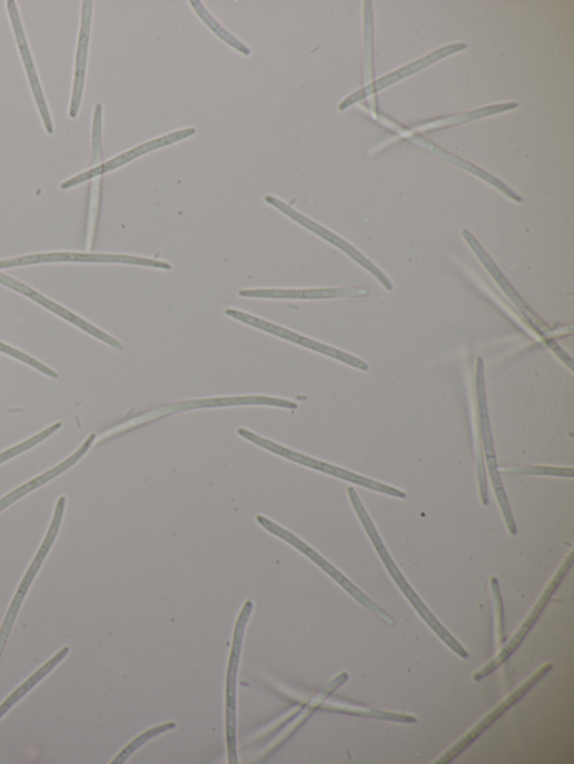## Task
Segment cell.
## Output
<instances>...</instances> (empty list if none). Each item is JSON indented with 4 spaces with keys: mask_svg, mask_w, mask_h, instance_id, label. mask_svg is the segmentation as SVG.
I'll use <instances>...</instances> for the list:
<instances>
[{
    "mask_svg": "<svg viewBox=\"0 0 574 764\" xmlns=\"http://www.w3.org/2000/svg\"><path fill=\"white\" fill-rule=\"evenodd\" d=\"M348 496L352 505L362 522L368 537L370 538L377 554L379 555L382 562L384 563L389 575L397 584L402 593L408 599L410 605L415 608L418 616L425 622V624L435 632V634L448 646L456 655L464 659L469 657L467 651L458 643V641L452 636V634L442 625V623L434 616L433 613L427 608L420 597L415 593L412 586L408 584L404 575L400 573L395 562L390 557L388 550L386 549L380 536L370 519L369 514L365 509L358 494L352 487L348 488Z\"/></svg>",
    "mask_w": 574,
    "mask_h": 764,
    "instance_id": "6da1fadb",
    "label": "cell"
},
{
    "mask_svg": "<svg viewBox=\"0 0 574 764\" xmlns=\"http://www.w3.org/2000/svg\"><path fill=\"white\" fill-rule=\"evenodd\" d=\"M254 604L251 599L245 602L240 615L236 622L231 652L229 656L227 679H226V741L228 762L238 763L237 753V676L240 665V656L245 631L253 613Z\"/></svg>",
    "mask_w": 574,
    "mask_h": 764,
    "instance_id": "7a4b0ae2",
    "label": "cell"
},
{
    "mask_svg": "<svg viewBox=\"0 0 574 764\" xmlns=\"http://www.w3.org/2000/svg\"><path fill=\"white\" fill-rule=\"evenodd\" d=\"M66 505H67V498L61 497L57 504V508L55 510V515L50 525V528L48 530V534L37 553V556L34 557L32 564L30 565L29 569L27 570L24 577L22 578V582L11 602V605L8 609L7 616L3 621L2 627H0V659H2L3 654L6 652V648L8 646L10 636L12 634L13 627L17 623V619L20 614V609L22 607V604L38 575L40 572L46 558L48 557L52 546L55 545L57 537L60 532V527L62 524V519L65 516L66 512Z\"/></svg>",
    "mask_w": 574,
    "mask_h": 764,
    "instance_id": "3957f363",
    "label": "cell"
},
{
    "mask_svg": "<svg viewBox=\"0 0 574 764\" xmlns=\"http://www.w3.org/2000/svg\"><path fill=\"white\" fill-rule=\"evenodd\" d=\"M256 520L258 524L265 528L267 532L271 533L276 537L289 543L308 558H310L315 564H317L323 570H325L333 579H335L345 591H347L362 606H364L369 613L382 621L388 626H395L396 622L377 603L370 599L364 592H362L350 579H348L342 572H339L335 566H333L327 559H325L319 553L313 549L308 544L297 537L295 534L285 530L275 523L270 522L266 517L257 516Z\"/></svg>",
    "mask_w": 574,
    "mask_h": 764,
    "instance_id": "277c9868",
    "label": "cell"
},
{
    "mask_svg": "<svg viewBox=\"0 0 574 764\" xmlns=\"http://www.w3.org/2000/svg\"><path fill=\"white\" fill-rule=\"evenodd\" d=\"M238 434L243 438L260 446L261 448H265V449L270 450L275 454H278V455L287 458V460H291V462L297 463L301 466L318 470L320 473H325L329 476L343 479L345 482L358 485L360 487H364L366 489H369V490H373V492H376V493H379L383 495H387V496L399 498V499L406 498V495L398 489L388 487L386 485H383V484L374 482L372 479L362 477L359 475H356V474L347 472L345 469L335 467L333 465H329V464H326L323 462H318V460H316V458H313V457L307 456V455L301 454V453H297L295 450H291L290 448H286L284 446H280V445L273 443L266 438H263V437H260V436H258V435H256V434H254V433H251L245 428H239Z\"/></svg>",
    "mask_w": 574,
    "mask_h": 764,
    "instance_id": "5b68a950",
    "label": "cell"
},
{
    "mask_svg": "<svg viewBox=\"0 0 574 764\" xmlns=\"http://www.w3.org/2000/svg\"><path fill=\"white\" fill-rule=\"evenodd\" d=\"M476 386H477V399H478V410H479V421H481V433L484 440V448L486 454V463L489 469V475L492 478L493 487L495 489L496 498L504 516L507 529L511 535H516L517 529L514 522V517L507 500L505 489L503 487L499 468L496 462L494 440L487 413L486 403V390H485V379H484V363L479 358L477 363L476 371Z\"/></svg>",
    "mask_w": 574,
    "mask_h": 764,
    "instance_id": "8992f818",
    "label": "cell"
},
{
    "mask_svg": "<svg viewBox=\"0 0 574 764\" xmlns=\"http://www.w3.org/2000/svg\"><path fill=\"white\" fill-rule=\"evenodd\" d=\"M572 562L573 558L571 552L566 556L565 560L563 562L554 577L551 579L546 588L543 591L538 601L532 608L530 615L526 617V619L524 621L519 629L515 633V635L512 637V639L504 646L501 653L493 661H491L486 666H484L482 669L474 674L473 679L475 682H481L484 678L488 677L498 667L506 663L509 659V657L518 649V647L522 645L526 636L530 634L532 628L540 619L545 606L547 605L553 594L556 592L558 585L561 584L562 579L568 572Z\"/></svg>",
    "mask_w": 574,
    "mask_h": 764,
    "instance_id": "52a82bcc",
    "label": "cell"
},
{
    "mask_svg": "<svg viewBox=\"0 0 574 764\" xmlns=\"http://www.w3.org/2000/svg\"><path fill=\"white\" fill-rule=\"evenodd\" d=\"M49 262H92V264H123L133 266L172 269V266L162 260L112 254H80V252H48L18 258L0 260V269L14 268Z\"/></svg>",
    "mask_w": 574,
    "mask_h": 764,
    "instance_id": "ba28073f",
    "label": "cell"
},
{
    "mask_svg": "<svg viewBox=\"0 0 574 764\" xmlns=\"http://www.w3.org/2000/svg\"><path fill=\"white\" fill-rule=\"evenodd\" d=\"M196 132H197V129L190 127V128L180 129V130L174 131L171 133L161 136V137L152 139L148 142L140 143V145L122 152V155L113 158L112 160H110L106 163H101L97 167H93L89 171H86L81 175H78V176L67 180L66 182H63L61 185L60 188L62 190H68V189H71L73 187H77L81 183H85L89 180L99 178V177H101L108 172L117 170V169L135 161L136 159H139L142 156L149 155V152H152L157 149H160V148L170 146L172 143L179 142L181 140H185V139L194 136Z\"/></svg>",
    "mask_w": 574,
    "mask_h": 764,
    "instance_id": "9c48e42d",
    "label": "cell"
},
{
    "mask_svg": "<svg viewBox=\"0 0 574 764\" xmlns=\"http://www.w3.org/2000/svg\"><path fill=\"white\" fill-rule=\"evenodd\" d=\"M553 669V665L547 663L538 668L530 678L507 696L498 706L488 713L478 724H476L466 735L454 744L437 761V764L453 762L468 746H471L493 723H495L512 706L521 701L542 678Z\"/></svg>",
    "mask_w": 574,
    "mask_h": 764,
    "instance_id": "30bf717a",
    "label": "cell"
},
{
    "mask_svg": "<svg viewBox=\"0 0 574 764\" xmlns=\"http://www.w3.org/2000/svg\"><path fill=\"white\" fill-rule=\"evenodd\" d=\"M226 316L237 320L239 323H243L251 328H256L258 330L265 331L267 334H270L275 337H278L280 339H284L286 341H290L293 344L299 345L301 347H305L307 349L314 350L316 353L323 354L325 356H328L330 358H334L338 361H342L350 367H354L356 369L367 371L369 369V365L363 361L362 359L354 357L349 354H346L344 351H340L338 349L331 348L329 346H326L324 344H320L316 340L306 338L301 335H298L294 331L280 328L274 324H270L268 321L258 319L251 315L244 314L237 310H226Z\"/></svg>",
    "mask_w": 574,
    "mask_h": 764,
    "instance_id": "8fae6325",
    "label": "cell"
},
{
    "mask_svg": "<svg viewBox=\"0 0 574 764\" xmlns=\"http://www.w3.org/2000/svg\"><path fill=\"white\" fill-rule=\"evenodd\" d=\"M7 9L14 30L17 44L22 57L26 72L31 85L34 100L39 108L46 130L48 131V133L52 135L55 132L53 121L51 118L46 96L42 90V86L30 50V46L28 43L18 4L14 2V0H8Z\"/></svg>",
    "mask_w": 574,
    "mask_h": 764,
    "instance_id": "7c38bea8",
    "label": "cell"
},
{
    "mask_svg": "<svg viewBox=\"0 0 574 764\" xmlns=\"http://www.w3.org/2000/svg\"><path fill=\"white\" fill-rule=\"evenodd\" d=\"M265 201L278 211H280L281 214H284L285 216L291 218L294 221L301 225L303 227L315 232L316 235L329 241L334 246L340 248L343 251H345L347 255L354 258L358 264H360L364 268L370 271L383 284V286L386 289H393V285L386 277V275H384L374 264H372L359 251H357L354 247H352L348 242L339 238L337 235L333 234L328 229L310 220L306 216L295 210L293 207L287 206L286 204H284L283 201L278 200L273 196H266Z\"/></svg>",
    "mask_w": 574,
    "mask_h": 764,
    "instance_id": "4fadbf2b",
    "label": "cell"
},
{
    "mask_svg": "<svg viewBox=\"0 0 574 764\" xmlns=\"http://www.w3.org/2000/svg\"><path fill=\"white\" fill-rule=\"evenodd\" d=\"M0 284L4 285L7 287H10L11 289H13L20 294L28 296L32 300L42 305V307L46 308L47 310L56 314L60 318L72 324L73 326L78 327L79 329L86 331L88 335L95 337L96 339L107 344L108 346H110L115 349H118L120 351H122L125 349L123 345L120 341L110 337L109 335H107L106 333L96 328L95 326L90 325L89 323L85 321L83 319L76 316L75 314L66 310L65 308L61 307V305L47 298L46 296L38 292L36 289L31 288L27 284H23V282L19 281L18 279H16L11 276H8L3 272H0Z\"/></svg>",
    "mask_w": 574,
    "mask_h": 764,
    "instance_id": "5bb4252c",
    "label": "cell"
},
{
    "mask_svg": "<svg viewBox=\"0 0 574 764\" xmlns=\"http://www.w3.org/2000/svg\"><path fill=\"white\" fill-rule=\"evenodd\" d=\"M81 6V21L76 54L75 80L69 109V117L72 119L78 116L83 96L92 24L93 2L92 0H83Z\"/></svg>",
    "mask_w": 574,
    "mask_h": 764,
    "instance_id": "9a60e30c",
    "label": "cell"
},
{
    "mask_svg": "<svg viewBox=\"0 0 574 764\" xmlns=\"http://www.w3.org/2000/svg\"><path fill=\"white\" fill-rule=\"evenodd\" d=\"M239 405H267L275 407H283L287 409H297L298 405L294 401L270 398V397H230V398H212L204 400L194 401H182L174 405H169L152 411L149 415H144L140 417L141 421H150L152 419L189 409L198 408H210V407H227V406H239Z\"/></svg>",
    "mask_w": 574,
    "mask_h": 764,
    "instance_id": "2e32d148",
    "label": "cell"
},
{
    "mask_svg": "<svg viewBox=\"0 0 574 764\" xmlns=\"http://www.w3.org/2000/svg\"><path fill=\"white\" fill-rule=\"evenodd\" d=\"M368 295L364 288H313V289H243L239 296L273 299H330L338 297H362Z\"/></svg>",
    "mask_w": 574,
    "mask_h": 764,
    "instance_id": "e0dca14e",
    "label": "cell"
},
{
    "mask_svg": "<svg viewBox=\"0 0 574 764\" xmlns=\"http://www.w3.org/2000/svg\"><path fill=\"white\" fill-rule=\"evenodd\" d=\"M95 440L96 435H90L89 438L82 444V446L71 456H69L67 460H65L62 464L47 472L46 474L34 478L28 484H24L23 486L7 495L4 498L0 499V513L4 512L7 508L12 506L27 495L41 488L42 486L47 485L48 483L52 482L53 479L58 478L59 476L63 475L66 472L71 469L73 466H76L81 460L82 456H85L86 453L90 449Z\"/></svg>",
    "mask_w": 574,
    "mask_h": 764,
    "instance_id": "ac0fdd59",
    "label": "cell"
},
{
    "mask_svg": "<svg viewBox=\"0 0 574 764\" xmlns=\"http://www.w3.org/2000/svg\"><path fill=\"white\" fill-rule=\"evenodd\" d=\"M464 48H465V46H455L449 51H447L449 48H446V49L439 50V51L435 52L434 54H430V56L415 62L414 65H410L406 68H403V69L398 70L397 72L383 78L378 82H375L374 85L369 86L368 88L363 89L362 91H359L357 93H354L353 96H350L348 99H346L340 105L339 109L344 110L347 107H349L350 105H353L354 102H356L358 99H362V98L368 96V93L375 92V91L386 87L387 85H389L396 80H399V79L406 77L407 75H409L412 72L418 71L423 67H426L429 63L436 62L441 58L446 57L447 54L456 52L457 50L464 49Z\"/></svg>",
    "mask_w": 574,
    "mask_h": 764,
    "instance_id": "d6986e66",
    "label": "cell"
},
{
    "mask_svg": "<svg viewBox=\"0 0 574 764\" xmlns=\"http://www.w3.org/2000/svg\"><path fill=\"white\" fill-rule=\"evenodd\" d=\"M70 653L69 647H63L40 669L18 687L2 704H0V720H2L14 705L27 696L38 684H40L57 666L63 662Z\"/></svg>",
    "mask_w": 574,
    "mask_h": 764,
    "instance_id": "ffe728a7",
    "label": "cell"
},
{
    "mask_svg": "<svg viewBox=\"0 0 574 764\" xmlns=\"http://www.w3.org/2000/svg\"><path fill=\"white\" fill-rule=\"evenodd\" d=\"M190 6L195 10L199 19L206 24V27L210 31L214 32L215 36L218 37V39H220L222 42H225L243 56H250V49L247 46H245L241 41H239L237 38L231 36L225 28H222L208 12V10L201 2H197V0H195V2H190Z\"/></svg>",
    "mask_w": 574,
    "mask_h": 764,
    "instance_id": "44dd1931",
    "label": "cell"
},
{
    "mask_svg": "<svg viewBox=\"0 0 574 764\" xmlns=\"http://www.w3.org/2000/svg\"><path fill=\"white\" fill-rule=\"evenodd\" d=\"M177 727L175 722H169L142 732L136 738H133L129 744H127L111 761L112 764H121L140 746L148 743L154 737L161 735L172 728Z\"/></svg>",
    "mask_w": 574,
    "mask_h": 764,
    "instance_id": "7402d4cb",
    "label": "cell"
},
{
    "mask_svg": "<svg viewBox=\"0 0 574 764\" xmlns=\"http://www.w3.org/2000/svg\"><path fill=\"white\" fill-rule=\"evenodd\" d=\"M323 710L331 711V712H338V713H345L348 715L370 717V718H375V720L392 721V722H397V723H416L417 722V720L410 715L382 712V711H375V710H358V708L340 707V706L323 707Z\"/></svg>",
    "mask_w": 574,
    "mask_h": 764,
    "instance_id": "603a6c76",
    "label": "cell"
},
{
    "mask_svg": "<svg viewBox=\"0 0 574 764\" xmlns=\"http://www.w3.org/2000/svg\"><path fill=\"white\" fill-rule=\"evenodd\" d=\"M62 427V423H56L55 425L50 426L49 428L42 430L41 433L34 435L33 437L29 438L28 440L16 445L11 447L10 449H7L2 453H0V465H3L12 458L19 456L20 454L36 447L47 438H49L51 435H53L56 431H58Z\"/></svg>",
    "mask_w": 574,
    "mask_h": 764,
    "instance_id": "cb8c5ba5",
    "label": "cell"
},
{
    "mask_svg": "<svg viewBox=\"0 0 574 764\" xmlns=\"http://www.w3.org/2000/svg\"><path fill=\"white\" fill-rule=\"evenodd\" d=\"M91 158L92 166L97 167L102 162V106L97 103L93 113L92 136H91Z\"/></svg>",
    "mask_w": 574,
    "mask_h": 764,
    "instance_id": "d4e9b609",
    "label": "cell"
},
{
    "mask_svg": "<svg viewBox=\"0 0 574 764\" xmlns=\"http://www.w3.org/2000/svg\"><path fill=\"white\" fill-rule=\"evenodd\" d=\"M0 353H3L8 356H11V357L31 366V367H33L34 369L39 370L40 373H42L43 375H46L50 378H53V379L59 378V375L55 370H52L51 368L46 366L44 364L38 361L37 359L32 358L31 356L16 349L13 347H10L3 343H0Z\"/></svg>",
    "mask_w": 574,
    "mask_h": 764,
    "instance_id": "484cf974",
    "label": "cell"
},
{
    "mask_svg": "<svg viewBox=\"0 0 574 764\" xmlns=\"http://www.w3.org/2000/svg\"><path fill=\"white\" fill-rule=\"evenodd\" d=\"M491 587H492L493 599H494L498 641H499V644H505L506 643V632H505L504 607H503V598H502V594H501V589H499V583H498L497 577L494 576L491 578Z\"/></svg>",
    "mask_w": 574,
    "mask_h": 764,
    "instance_id": "4316f807",
    "label": "cell"
},
{
    "mask_svg": "<svg viewBox=\"0 0 574 764\" xmlns=\"http://www.w3.org/2000/svg\"><path fill=\"white\" fill-rule=\"evenodd\" d=\"M503 473L532 475V476H553V477H573L572 469H558V468H547V467H524L514 469H504Z\"/></svg>",
    "mask_w": 574,
    "mask_h": 764,
    "instance_id": "83f0119b",
    "label": "cell"
}]
</instances>
